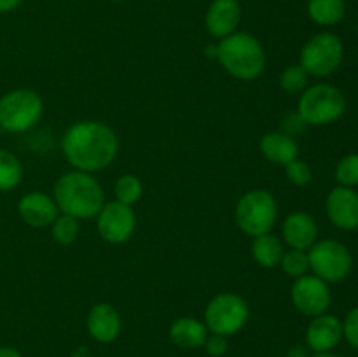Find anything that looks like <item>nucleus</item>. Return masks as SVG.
<instances>
[{"label":"nucleus","mask_w":358,"mask_h":357,"mask_svg":"<svg viewBox=\"0 0 358 357\" xmlns=\"http://www.w3.org/2000/svg\"><path fill=\"white\" fill-rule=\"evenodd\" d=\"M44 102L28 88H17L0 98V128L9 133H23L34 128L42 118Z\"/></svg>","instance_id":"nucleus-6"},{"label":"nucleus","mask_w":358,"mask_h":357,"mask_svg":"<svg viewBox=\"0 0 358 357\" xmlns=\"http://www.w3.org/2000/svg\"><path fill=\"white\" fill-rule=\"evenodd\" d=\"M142 182H140V178L133 174L121 175L114 186L115 200L124 203V205H135V203L142 198Z\"/></svg>","instance_id":"nucleus-23"},{"label":"nucleus","mask_w":358,"mask_h":357,"mask_svg":"<svg viewBox=\"0 0 358 357\" xmlns=\"http://www.w3.org/2000/svg\"><path fill=\"white\" fill-rule=\"evenodd\" d=\"M58 210L76 219H91L105 205V195L100 182L87 172L72 170L63 174L52 189Z\"/></svg>","instance_id":"nucleus-2"},{"label":"nucleus","mask_w":358,"mask_h":357,"mask_svg":"<svg viewBox=\"0 0 358 357\" xmlns=\"http://www.w3.org/2000/svg\"><path fill=\"white\" fill-rule=\"evenodd\" d=\"M62 149L73 170H105L117 156L119 140L114 130L101 121L73 122L65 132Z\"/></svg>","instance_id":"nucleus-1"},{"label":"nucleus","mask_w":358,"mask_h":357,"mask_svg":"<svg viewBox=\"0 0 358 357\" xmlns=\"http://www.w3.org/2000/svg\"><path fill=\"white\" fill-rule=\"evenodd\" d=\"M343 338L358 350V307L350 310L343 321Z\"/></svg>","instance_id":"nucleus-29"},{"label":"nucleus","mask_w":358,"mask_h":357,"mask_svg":"<svg viewBox=\"0 0 358 357\" xmlns=\"http://www.w3.org/2000/svg\"><path fill=\"white\" fill-rule=\"evenodd\" d=\"M345 13V0H308V16L318 27H334Z\"/></svg>","instance_id":"nucleus-21"},{"label":"nucleus","mask_w":358,"mask_h":357,"mask_svg":"<svg viewBox=\"0 0 358 357\" xmlns=\"http://www.w3.org/2000/svg\"><path fill=\"white\" fill-rule=\"evenodd\" d=\"M345 56L343 41L332 31L313 35L301 49V62L304 72L313 77H327L341 66Z\"/></svg>","instance_id":"nucleus-7"},{"label":"nucleus","mask_w":358,"mask_h":357,"mask_svg":"<svg viewBox=\"0 0 358 357\" xmlns=\"http://www.w3.org/2000/svg\"><path fill=\"white\" fill-rule=\"evenodd\" d=\"M241 20L238 0H213L205 14V27L212 37L224 38L234 34Z\"/></svg>","instance_id":"nucleus-15"},{"label":"nucleus","mask_w":358,"mask_h":357,"mask_svg":"<svg viewBox=\"0 0 358 357\" xmlns=\"http://www.w3.org/2000/svg\"><path fill=\"white\" fill-rule=\"evenodd\" d=\"M261 154L273 164H289L299 158V146L296 139L285 132H269L261 140Z\"/></svg>","instance_id":"nucleus-18"},{"label":"nucleus","mask_w":358,"mask_h":357,"mask_svg":"<svg viewBox=\"0 0 358 357\" xmlns=\"http://www.w3.org/2000/svg\"><path fill=\"white\" fill-rule=\"evenodd\" d=\"M17 214L28 226L45 227L55 223L56 217L59 216V210L55 198L49 196L48 192L31 191L21 196L20 203H17Z\"/></svg>","instance_id":"nucleus-13"},{"label":"nucleus","mask_w":358,"mask_h":357,"mask_svg":"<svg viewBox=\"0 0 358 357\" xmlns=\"http://www.w3.org/2000/svg\"><path fill=\"white\" fill-rule=\"evenodd\" d=\"M336 181L345 188L358 186V153L346 154L336 164Z\"/></svg>","instance_id":"nucleus-27"},{"label":"nucleus","mask_w":358,"mask_h":357,"mask_svg":"<svg viewBox=\"0 0 358 357\" xmlns=\"http://www.w3.org/2000/svg\"><path fill=\"white\" fill-rule=\"evenodd\" d=\"M308 74L301 65H290L280 76V86L285 93L299 94L306 90L308 86Z\"/></svg>","instance_id":"nucleus-25"},{"label":"nucleus","mask_w":358,"mask_h":357,"mask_svg":"<svg viewBox=\"0 0 358 357\" xmlns=\"http://www.w3.org/2000/svg\"><path fill=\"white\" fill-rule=\"evenodd\" d=\"M283 244L276 234L266 233L254 238L252 244V255L255 262L262 268H276L283 258Z\"/></svg>","instance_id":"nucleus-20"},{"label":"nucleus","mask_w":358,"mask_h":357,"mask_svg":"<svg viewBox=\"0 0 358 357\" xmlns=\"http://www.w3.org/2000/svg\"><path fill=\"white\" fill-rule=\"evenodd\" d=\"M310 270L327 284L343 282L353 270V255L339 240L315 241L308 248Z\"/></svg>","instance_id":"nucleus-9"},{"label":"nucleus","mask_w":358,"mask_h":357,"mask_svg":"<svg viewBox=\"0 0 358 357\" xmlns=\"http://www.w3.org/2000/svg\"><path fill=\"white\" fill-rule=\"evenodd\" d=\"M215 56L229 76L240 80H254L264 72L266 52L261 42L247 31H234L220 38Z\"/></svg>","instance_id":"nucleus-3"},{"label":"nucleus","mask_w":358,"mask_h":357,"mask_svg":"<svg viewBox=\"0 0 358 357\" xmlns=\"http://www.w3.org/2000/svg\"><path fill=\"white\" fill-rule=\"evenodd\" d=\"M345 111L346 98L343 91L325 83L306 88L297 102V114L311 126L332 125L343 118Z\"/></svg>","instance_id":"nucleus-4"},{"label":"nucleus","mask_w":358,"mask_h":357,"mask_svg":"<svg viewBox=\"0 0 358 357\" xmlns=\"http://www.w3.org/2000/svg\"><path fill=\"white\" fill-rule=\"evenodd\" d=\"M285 357H311V350L304 345H292L287 350Z\"/></svg>","instance_id":"nucleus-31"},{"label":"nucleus","mask_w":358,"mask_h":357,"mask_svg":"<svg viewBox=\"0 0 358 357\" xmlns=\"http://www.w3.org/2000/svg\"><path fill=\"white\" fill-rule=\"evenodd\" d=\"M250 317L248 303L234 293H220L205 308V326L210 332L231 336L241 331Z\"/></svg>","instance_id":"nucleus-8"},{"label":"nucleus","mask_w":358,"mask_h":357,"mask_svg":"<svg viewBox=\"0 0 358 357\" xmlns=\"http://www.w3.org/2000/svg\"><path fill=\"white\" fill-rule=\"evenodd\" d=\"M311 357H339V356H336V354H331V352H324V354H315V356Z\"/></svg>","instance_id":"nucleus-34"},{"label":"nucleus","mask_w":358,"mask_h":357,"mask_svg":"<svg viewBox=\"0 0 358 357\" xmlns=\"http://www.w3.org/2000/svg\"><path fill=\"white\" fill-rule=\"evenodd\" d=\"M236 224L248 237H261L271 233L278 217L276 200L268 189H252L245 192L234 210Z\"/></svg>","instance_id":"nucleus-5"},{"label":"nucleus","mask_w":358,"mask_h":357,"mask_svg":"<svg viewBox=\"0 0 358 357\" xmlns=\"http://www.w3.org/2000/svg\"><path fill=\"white\" fill-rule=\"evenodd\" d=\"M282 234L290 248L308 251L315 241H318V224L310 214L292 212L283 220Z\"/></svg>","instance_id":"nucleus-16"},{"label":"nucleus","mask_w":358,"mask_h":357,"mask_svg":"<svg viewBox=\"0 0 358 357\" xmlns=\"http://www.w3.org/2000/svg\"><path fill=\"white\" fill-rule=\"evenodd\" d=\"M0 357H23L13 346H0Z\"/></svg>","instance_id":"nucleus-33"},{"label":"nucleus","mask_w":358,"mask_h":357,"mask_svg":"<svg viewBox=\"0 0 358 357\" xmlns=\"http://www.w3.org/2000/svg\"><path fill=\"white\" fill-rule=\"evenodd\" d=\"M343 340V321L336 315L322 314L313 317L306 329V346L315 354L331 352Z\"/></svg>","instance_id":"nucleus-14"},{"label":"nucleus","mask_w":358,"mask_h":357,"mask_svg":"<svg viewBox=\"0 0 358 357\" xmlns=\"http://www.w3.org/2000/svg\"><path fill=\"white\" fill-rule=\"evenodd\" d=\"M285 174L287 178L294 186H308L311 182V178H313V172H311L310 164L304 160H299V158H296L289 164H285Z\"/></svg>","instance_id":"nucleus-28"},{"label":"nucleus","mask_w":358,"mask_h":357,"mask_svg":"<svg viewBox=\"0 0 358 357\" xmlns=\"http://www.w3.org/2000/svg\"><path fill=\"white\" fill-rule=\"evenodd\" d=\"M170 338L180 349H199L208 338V329L198 318L180 317L170 326Z\"/></svg>","instance_id":"nucleus-19"},{"label":"nucleus","mask_w":358,"mask_h":357,"mask_svg":"<svg viewBox=\"0 0 358 357\" xmlns=\"http://www.w3.org/2000/svg\"><path fill=\"white\" fill-rule=\"evenodd\" d=\"M112 2H124V0H112Z\"/></svg>","instance_id":"nucleus-35"},{"label":"nucleus","mask_w":358,"mask_h":357,"mask_svg":"<svg viewBox=\"0 0 358 357\" xmlns=\"http://www.w3.org/2000/svg\"><path fill=\"white\" fill-rule=\"evenodd\" d=\"M283 272L289 276H303L306 275L310 270V259H308L306 251H297V248H290V251L283 252V258L280 261Z\"/></svg>","instance_id":"nucleus-26"},{"label":"nucleus","mask_w":358,"mask_h":357,"mask_svg":"<svg viewBox=\"0 0 358 357\" xmlns=\"http://www.w3.org/2000/svg\"><path fill=\"white\" fill-rule=\"evenodd\" d=\"M290 300L294 307L306 317H317V315L327 314L331 307L332 294L329 284L318 279L317 275L297 276L290 289Z\"/></svg>","instance_id":"nucleus-10"},{"label":"nucleus","mask_w":358,"mask_h":357,"mask_svg":"<svg viewBox=\"0 0 358 357\" xmlns=\"http://www.w3.org/2000/svg\"><path fill=\"white\" fill-rule=\"evenodd\" d=\"M23 0H0V14L10 13V10L16 9Z\"/></svg>","instance_id":"nucleus-32"},{"label":"nucleus","mask_w":358,"mask_h":357,"mask_svg":"<svg viewBox=\"0 0 358 357\" xmlns=\"http://www.w3.org/2000/svg\"><path fill=\"white\" fill-rule=\"evenodd\" d=\"M23 177V167L16 154L0 149V191H10Z\"/></svg>","instance_id":"nucleus-22"},{"label":"nucleus","mask_w":358,"mask_h":357,"mask_svg":"<svg viewBox=\"0 0 358 357\" xmlns=\"http://www.w3.org/2000/svg\"><path fill=\"white\" fill-rule=\"evenodd\" d=\"M96 227L100 237L108 244H124L133 237L136 217L131 205L121 202H108L101 206L96 216Z\"/></svg>","instance_id":"nucleus-11"},{"label":"nucleus","mask_w":358,"mask_h":357,"mask_svg":"<svg viewBox=\"0 0 358 357\" xmlns=\"http://www.w3.org/2000/svg\"><path fill=\"white\" fill-rule=\"evenodd\" d=\"M206 349V352L210 354L212 357H222L224 354L227 352V340L226 336H220V335H210L208 338H206L205 345H203Z\"/></svg>","instance_id":"nucleus-30"},{"label":"nucleus","mask_w":358,"mask_h":357,"mask_svg":"<svg viewBox=\"0 0 358 357\" xmlns=\"http://www.w3.org/2000/svg\"><path fill=\"white\" fill-rule=\"evenodd\" d=\"M87 332L100 343H110L119 336L122 328L121 315L112 304L98 303L87 314Z\"/></svg>","instance_id":"nucleus-17"},{"label":"nucleus","mask_w":358,"mask_h":357,"mask_svg":"<svg viewBox=\"0 0 358 357\" xmlns=\"http://www.w3.org/2000/svg\"><path fill=\"white\" fill-rule=\"evenodd\" d=\"M80 224L79 219L66 214H59L55 223L51 224V234L59 245H70L79 237Z\"/></svg>","instance_id":"nucleus-24"},{"label":"nucleus","mask_w":358,"mask_h":357,"mask_svg":"<svg viewBox=\"0 0 358 357\" xmlns=\"http://www.w3.org/2000/svg\"><path fill=\"white\" fill-rule=\"evenodd\" d=\"M325 212L336 227L352 231L358 227V192L353 188L338 186L325 200Z\"/></svg>","instance_id":"nucleus-12"}]
</instances>
